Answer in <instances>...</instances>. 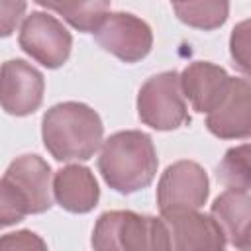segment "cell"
<instances>
[{"label":"cell","instance_id":"1","mask_svg":"<svg viewBox=\"0 0 251 251\" xmlns=\"http://www.w3.org/2000/svg\"><path fill=\"white\" fill-rule=\"evenodd\" d=\"M104 126L96 110L84 102H59L41 120V139L53 159L61 163L88 161L100 149Z\"/></svg>","mask_w":251,"mask_h":251},{"label":"cell","instance_id":"2","mask_svg":"<svg viewBox=\"0 0 251 251\" xmlns=\"http://www.w3.org/2000/svg\"><path fill=\"white\" fill-rule=\"evenodd\" d=\"M100 147L98 171L112 190L133 194L153 182L159 159L151 135L139 129H124L102 139Z\"/></svg>","mask_w":251,"mask_h":251},{"label":"cell","instance_id":"3","mask_svg":"<svg viewBox=\"0 0 251 251\" xmlns=\"http://www.w3.org/2000/svg\"><path fill=\"white\" fill-rule=\"evenodd\" d=\"M90 243L98 251L169 249V235L161 218L131 210H110L96 220Z\"/></svg>","mask_w":251,"mask_h":251},{"label":"cell","instance_id":"4","mask_svg":"<svg viewBox=\"0 0 251 251\" xmlns=\"http://www.w3.org/2000/svg\"><path fill=\"white\" fill-rule=\"evenodd\" d=\"M137 116L157 131H173L190 124L176 71L153 75L141 84L137 92Z\"/></svg>","mask_w":251,"mask_h":251},{"label":"cell","instance_id":"5","mask_svg":"<svg viewBox=\"0 0 251 251\" xmlns=\"http://www.w3.org/2000/svg\"><path fill=\"white\" fill-rule=\"evenodd\" d=\"M18 45L41 67L59 69L71 55L73 35L63 22L47 12H31L22 22Z\"/></svg>","mask_w":251,"mask_h":251},{"label":"cell","instance_id":"6","mask_svg":"<svg viewBox=\"0 0 251 251\" xmlns=\"http://www.w3.org/2000/svg\"><path fill=\"white\" fill-rule=\"evenodd\" d=\"M92 33L104 51L124 63L145 59L153 47V31L149 24L129 12H108Z\"/></svg>","mask_w":251,"mask_h":251},{"label":"cell","instance_id":"7","mask_svg":"<svg viewBox=\"0 0 251 251\" xmlns=\"http://www.w3.org/2000/svg\"><path fill=\"white\" fill-rule=\"evenodd\" d=\"M210 194L206 171L194 161H176L169 165L157 182V206L161 212L175 208L200 210Z\"/></svg>","mask_w":251,"mask_h":251},{"label":"cell","instance_id":"8","mask_svg":"<svg viewBox=\"0 0 251 251\" xmlns=\"http://www.w3.org/2000/svg\"><path fill=\"white\" fill-rule=\"evenodd\" d=\"M169 235V249L176 251H222L226 237L210 214L196 208H175L161 212Z\"/></svg>","mask_w":251,"mask_h":251},{"label":"cell","instance_id":"9","mask_svg":"<svg viewBox=\"0 0 251 251\" xmlns=\"http://www.w3.org/2000/svg\"><path fill=\"white\" fill-rule=\"evenodd\" d=\"M45 78L31 63L8 59L0 65V108L10 116H29L39 110Z\"/></svg>","mask_w":251,"mask_h":251},{"label":"cell","instance_id":"10","mask_svg":"<svg viewBox=\"0 0 251 251\" xmlns=\"http://www.w3.org/2000/svg\"><path fill=\"white\" fill-rule=\"evenodd\" d=\"M206 127L220 139H247L251 135V86L245 76H231L220 104L208 112Z\"/></svg>","mask_w":251,"mask_h":251},{"label":"cell","instance_id":"11","mask_svg":"<svg viewBox=\"0 0 251 251\" xmlns=\"http://www.w3.org/2000/svg\"><path fill=\"white\" fill-rule=\"evenodd\" d=\"M229 78L231 76L226 73L224 67L210 61L188 63L178 75L182 96L198 114H208L220 104V100L227 92Z\"/></svg>","mask_w":251,"mask_h":251},{"label":"cell","instance_id":"12","mask_svg":"<svg viewBox=\"0 0 251 251\" xmlns=\"http://www.w3.org/2000/svg\"><path fill=\"white\" fill-rule=\"evenodd\" d=\"M4 176L24 194L29 214H43L53 206L51 167L43 157L35 153L20 155L8 165Z\"/></svg>","mask_w":251,"mask_h":251},{"label":"cell","instance_id":"13","mask_svg":"<svg viewBox=\"0 0 251 251\" xmlns=\"http://www.w3.org/2000/svg\"><path fill=\"white\" fill-rule=\"evenodd\" d=\"M51 192L55 202L71 214H88L100 200V188L94 173L84 165H67L53 175Z\"/></svg>","mask_w":251,"mask_h":251},{"label":"cell","instance_id":"14","mask_svg":"<svg viewBox=\"0 0 251 251\" xmlns=\"http://www.w3.org/2000/svg\"><path fill=\"white\" fill-rule=\"evenodd\" d=\"M210 216L220 226L226 243L247 249L251 235H249V222H251V198L245 190H224L212 204Z\"/></svg>","mask_w":251,"mask_h":251},{"label":"cell","instance_id":"15","mask_svg":"<svg viewBox=\"0 0 251 251\" xmlns=\"http://www.w3.org/2000/svg\"><path fill=\"white\" fill-rule=\"evenodd\" d=\"M35 4L57 12L71 27L92 33L102 18L110 12L112 0H33Z\"/></svg>","mask_w":251,"mask_h":251},{"label":"cell","instance_id":"16","mask_svg":"<svg viewBox=\"0 0 251 251\" xmlns=\"http://www.w3.org/2000/svg\"><path fill=\"white\" fill-rule=\"evenodd\" d=\"M173 10L184 25L212 31L226 24L229 16V0H184L173 4Z\"/></svg>","mask_w":251,"mask_h":251},{"label":"cell","instance_id":"17","mask_svg":"<svg viewBox=\"0 0 251 251\" xmlns=\"http://www.w3.org/2000/svg\"><path fill=\"white\" fill-rule=\"evenodd\" d=\"M218 180L226 188L233 190H245L251 188V169H249V145H237L226 151L224 159L220 161L216 169Z\"/></svg>","mask_w":251,"mask_h":251},{"label":"cell","instance_id":"18","mask_svg":"<svg viewBox=\"0 0 251 251\" xmlns=\"http://www.w3.org/2000/svg\"><path fill=\"white\" fill-rule=\"evenodd\" d=\"M29 214L24 194L6 176L0 178V227L14 226Z\"/></svg>","mask_w":251,"mask_h":251},{"label":"cell","instance_id":"19","mask_svg":"<svg viewBox=\"0 0 251 251\" xmlns=\"http://www.w3.org/2000/svg\"><path fill=\"white\" fill-rule=\"evenodd\" d=\"M229 51H231V59L235 61L233 65H237V69L243 75H247L249 73V20L233 27L229 37Z\"/></svg>","mask_w":251,"mask_h":251},{"label":"cell","instance_id":"20","mask_svg":"<svg viewBox=\"0 0 251 251\" xmlns=\"http://www.w3.org/2000/svg\"><path fill=\"white\" fill-rule=\"evenodd\" d=\"M27 10V0H0V37H10Z\"/></svg>","mask_w":251,"mask_h":251},{"label":"cell","instance_id":"21","mask_svg":"<svg viewBox=\"0 0 251 251\" xmlns=\"http://www.w3.org/2000/svg\"><path fill=\"white\" fill-rule=\"evenodd\" d=\"M0 249H47V243L29 229H20L14 233H6L0 237Z\"/></svg>","mask_w":251,"mask_h":251}]
</instances>
